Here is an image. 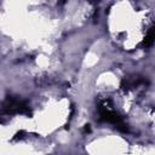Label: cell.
Returning a JSON list of instances; mask_svg holds the SVG:
<instances>
[{
  "mask_svg": "<svg viewBox=\"0 0 155 155\" xmlns=\"http://www.w3.org/2000/svg\"><path fill=\"white\" fill-rule=\"evenodd\" d=\"M153 41H154V33H153V30L147 35V38H145V40H144V45L145 46H150L151 44H153Z\"/></svg>",
  "mask_w": 155,
  "mask_h": 155,
  "instance_id": "obj_1",
  "label": "cell"
}]
</instances>
